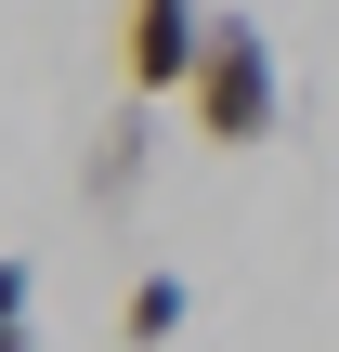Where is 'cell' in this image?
Returning <instances> with one entry per match:
<instances>
[{"label": "cell", "instance_id": "cell-4", "mask_svg": "<svg viewBox=\"0 0 339 352\" xmlns=\"http://www.w3.org/2000/svg\"><path fill=\"white\" fill-rule=\"evenodd\" d=\"M26 300H39V274L0 248V352H39V314H26Z\"/></svg>", "mask_w": 339, "mask_h": 352}, {"label": "cell", "instance_id": "cell-1", "mask_svg": "<svg viewBox=\"0 0 339 352\" xmlns=\"http://www.w3.org/2000/svg\"><path fill=\"white\" fill-rule=\"evenodd\" d=\"M183 118H196V144H222V157L274 144V118H287V78H274V39H261V13H209V52H196V78H183Z\"/></svg>", "mask_w": 339, "mask_h": 352}, {"label": "cell", "instance_id": "cell-3", "mask_svg": "<svg viewBox=\"0 0 339 352\" xmlns=\"http://www.w3.org/2000/svg\"><path fill=\"white\" fill-rule=\"evenodd\" d=\"M183 314H196V287H183V274L157 261V274H144V287L118 300V340H131V352H170V340H183Z\"/></svg>", "mask_w": 339, "mask_h": 352}, {"label": "cell", "instance_id": "cell-2", "mask_svg": "<svg viewBox=\"0 0 339 352\" xmlns=\"http://www.w3.org/2000/svg\"><path fill=\"white\" fill-rule=\"evenodd\" d=\"M144 157H157V104H118V118L91 131V157H78V209L118 222V209L144 196Z\"/></svg>", "mask_w": 339, "mask_h": 352}]
</instances>
